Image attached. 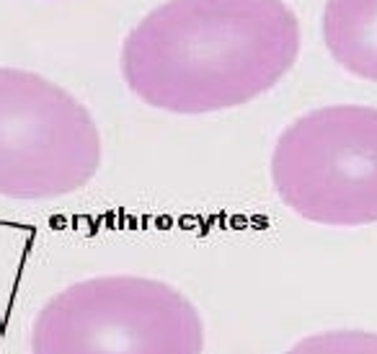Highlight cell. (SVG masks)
Masks as SVG:
<instances>
[{"mask_svg":"<svg viewBox=\"0 0 377 354\" xmlns=\"http://www.w3.org/2000/svg\"><path fill=\"white\" fill-rule=\"evenodd\" d=\"M287 354H377L375 331H323L305 336Z\"/></svg>","mask_w":377,"mask_h":354,"instance_id":"cell-5","label":"cell"},{"mask_svg":"<svg viewBox=\"0 0 377 354\" xmlns=\"http://www.w3.org/2000/svg\"><path fill=\"white\" fill-rule=\"evenodd\" d=\"M294 52L279 0H168L129 31L122 73L156 109L207 114L269 91Z\"/></svg>","mask_w":377,"mask_h":354,"instance_id":"cell-1","label":"cell"},{"mask_svg":"<svg viewBox=\"0 0 377 354\" xmlns=\"http://www.w3.org/2000/svg\"><path fill=\"white\" fill-rule=\"evenodd\" d=\"M204 326L186 295L160 280L93 277L39 310L31 354H202Z\"/></svg>","mask_w":377,"mask_h":354,"instance_id":"cell-2","label":"cell"},{"mask_svg":"<svg viewBox=\"0 0 377 354\" xmlns=\"http://www.w3.org/2000/svg\"><path fill=\"white\" fill-rule=\"evenodd\" d=\"M271 179L305 220L377 223V109L328 106L297 119L276 143Z\"/></svg>","mask_w":377,"mask_h":354,"instance_id":"cell-4","label":"cell"},{"mask_svg":"<svg viewBox=\"0 0 377 354\" xmlns=\"http://www.w3.org/2000/svg\"><path fill=\"white\" fill-rule=\"evenodd\" d=\"M101 166V135L73 93L44 75L0 67V194L57 200Z\"/></svg>","mask_w":377,"mask_h":354,"instance_id":"cell-3","label":"cell"}]
</instances>
